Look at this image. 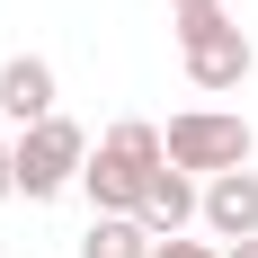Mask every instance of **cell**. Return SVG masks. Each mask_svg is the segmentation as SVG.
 I'll list each match as a JSON object with an SVG mask.
<instances>
[{
	"instance_id": "cell-5",
	"label": "cell",
	"mask_w": 258,
	"mask_h": 258,
	"mask_svg": "<svg viewBox=\"0 0 258 258\" xmlns=\"http://www.w3.org/2000/svg\"><path fill=\"white\" fill-rule=\"evenodd\" d=\"M196 223H205L214 240H258V169H223V178H205Z\"/></svg>"
},
{
	"instance_id": "cell-9",
	"label": "cell",
	"mask_w": 258,
	"mask_h": 258,
	"mask_svg": "<svg viewBox=\"0 0 258 258\" xmlns=\"http://www.w3.org/2000/svg\"><path fill=\"white\" fill-rule=\"evenodd\" d=\"M152 258H223V240H187V232H178V240H160Z\"/></svg>"
},
{
	"instance_id": "cell-3",
	"label": "cell",
	"mask_w": 258,
	"mask_h": 258,
	"mask_svg": "<svg viewBox=\"0 0 258 258\" xmlns=\"http://www.w3.org/2000/svg\"><path fill=\"white\" fill-rule=\"evenodd\" d=\"M169 18H178V62H187V80H196V89H214V98H223V89H240V80H249L258 45L240 36L232 9H169Z\"/></svg>"
},
{
	"instance_id": "cell-10",
	"label": "cell",
	"mask_w": 258,
	"mask_h": 258,
	"mask_svg": "<svg viewBox=\"0 0 258 258\" xmlns=\"http://www.w3.org/2000/svg\"><path fill=\"white\" fill-rule=\"evenodd\" d=\"M9 196H18V152L0 143V205H9Z\"/></svg>"
},
{
	"instance_id": "cell-6",
	"label": "cell",
	"mask_w": 258,
	"mask_h": 258,
	"mask_svg": "<svg viewBox=\"0 0 258 258\" xmlns=\"http://www.w3.org/2000/svg\"><path fill=\"white\" fill-rule=\"evenodd\" d=\"M196 205H205V187L187 178V169H169V160H160L152 187H143V205H134V223H143L152 240H178L187 223H196Z\"/></svg>"
},
{
	"instance_id": "cell-4",
	"label": "cell",
	"mask_w": 258,
	"mask_h": 258,
	"mask_svg": "<svg viewBox=\"0 0 258 258\" xmlns=\"http://www.w3.org/2000/svg\"><path fill=\"white\" fill-rule=\"evenodd\" d=\"M9 152H18V196H27V205H45V196L80 187V169H89V134H80L72 116L53 107L45 125H27L18 143H9Z\"/></svg>"
},
{
	"instance_id": "cell-12",
	"label": "cell",
	"mask_w": 258,
	"mask_h": 258,
	"mask_svg": "<svg viewBox=\"0 0 258 258\" xmlns=\"http://www.w3.org/2000/svg\"><path fill=\"white\" fill-rule=\"evenodd\" d=\"M169 9H223V0H169Z\"/></svg>"
},
{
	"instance_id": "cell-11",
	"label": "cell",
	"mask_w": 258,
	"mask_h": 258,
	"mask_svg": "<svg viewBox=\"0 0 258 258\" xmlns=\"http://www.w3.org/2000/svg\"><path fill=\"white\" fill-rule=\"evenodd\" d=\"M223 258H258V240H223Z\"/></svg>"
},
{
	"instance_id": "cell-8",
	"label": "cell",
	"mask_w": 258,
	"mask_h": 258,
	"mask_svg": "<svg viewBox=\"0 0 258 258\" xmlns=\"http://www.w3.org/2000/svg\"><path fill=\"white\" fill-rule=\"evenodd\" d=\"M160 240L134 223V214H89V232H80V258H152Z\"/></svg>"
},
{
	"instance_id": "cell-2",
	"label": "cell",
	"mask_w": 258,
	"mask_h": 258,
	"mask_svg": "<svg viewBox=\"0 0 258 258\" xmlns=\"http://www.w3.org/2000/svg\"><path fill=\"white\" fill-rule=\"evenodd\" d=\"M160 152H169V169H187V178H223V169H249L258 134L232 107H187V116H169Z\"/></svg>"
},
{
	"instance_id": "cell-1",
	"label": "cell",
	"mask_w": 258,
	"mask_h": 258,
	"mask_svg": "<svg viewBox=\"0 0 258 258\" xmlns=\"http://www.w3.org/2000/svg\"><path fill=\"white\" fill-rule=\"evenodd\" d=\"M160 160H169V152H160V125L125 116V125H107L98 143H89V169H80V187H89V205H98V214H134Z\"/></svg>"
},
{
	"instance_id": "cell-7",
	"label": "cell",
	"mask_w": 258,
	"mask_h": 258,
	"mask_svg": "<svg viewBox=\"0 0 258 258\" xmlns=\"http://www.w3.org/2000/svg\"><path fill=\"white\" fill-rule=\"evenodd\" d=\"M0 116H9L18 134L53 116V62L45 53H9V62H0Z\"/></svg>"
}]
</instances>
